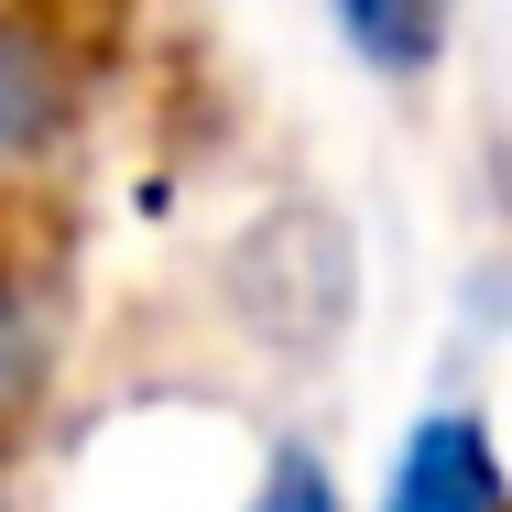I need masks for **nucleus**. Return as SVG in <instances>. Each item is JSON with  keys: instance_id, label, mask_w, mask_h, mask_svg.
<instances>
[{"instance_id": "39448f33", "label": "nucleus", "mask_w": 512, "mask_h": 512, "mask_svg": "<svg viewBox=\"0 0 512 512\" xmlns=\"http://www.w3.org/2000/svg\"><path fill=\"white\" fill-rule=\"evenodd\" d=\"M251 512H338V480L316 469L306 447H284V458L262 469V491H251Z\"/></svg>"}, {"instance_id": "f03ea898", "label": "nucleus", "mask_w": 512, "mask_h": 512, "mask_svg": "<svg viewBox=\"0 0 512 512\" xmlns=\"http://www.w3.org/2000/svg\"><path fill=\"white\" fill-rule=\"evenodd\" d=\"M66 66L22 33V22H0V164H22V153H44L55 142V120H66Z\"/></svg>"}, {"instance_id": "f257e3e1", "label": "nucleus", "mask_w": 512, "mask_h": 512, "mask_svg": "<svg viewBox=\"0 0 512 512\" xmlns=\"http://www.w3.org/2000/svg\"><path fill=\"white\" fill-rule=\"evenodd\" d=\"M382 512H502V469H491V436L480 414H425L393 458V502Z\"/></svg>"}, {"instance_id": "7ed1b4c3", "label": "nucleus", "mask_w": 512, "mask_h": 512, "mask_svg": "<svg viewBox=\"0 0 512 512\" xmlns=\"http://www.w3.org/2000/svg\"><path fill=\"white\" fill-rule=\"evenodd\" d=\"M338 33L382 66V77H425L436 44H447V0H327Z\"/></svg>"}, {"instance_id": "20e7f679", "label": "nucleus", "mask_w": 512, "mask_h": 512, "mask_svg": "<svg viewBox=\"0 0 512 512\" xmlns=\"http://www.w3.org/2000/svg\"><path fill=\"white\" fill-rule=\"evenodd\" d=\"M33 393H44V338H33V316L11 306V284H0V447L22 436Z\"/></svg>"}]
</instances>
